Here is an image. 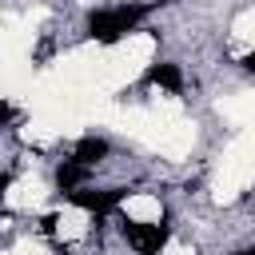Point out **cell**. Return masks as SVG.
Listing matches in <instances>:
<instances>
[{"label": "cell", "mask_w": 255, "mask_h": 255, "mask_svg": "<svg viewBox=\"0 0 255 255\" xmlns=\"http://www.w3.org/2000/svg\"><path fill=\"white\" fill-rule=\"evenodd\" d=\"M143 12H147L143 4L100 8V12H92V16H88V32H92V40H100V44H116L120 36H128V32L139 24V16H143Z\"/></svg>", "instance_id": "cell-1"}, {"label": "cell", "mask_w": 255, "mask_h": 255, "mask_svg": "<svg viewBox=\"0 0 255 255\" xmlns=\"http://www.w3.org/2000/svg\"><path fill=\"white\" fill-rule=\"evenodd\" d=\"M120 231H124V239H128L139 255H159V247L167 243V227H159V223H139V219H128Z\"/></svg>", "instance_id": "cell-2"}, {"label": "cell", "mask_w": 255, "mask_h": 255, "mask_svg": "<svg viewBox=\"0 0 255 255\" xmlns=\"http://www.w3.org/2000/svg\"><path fill=\"white\" fill-rule=\"evenodd\" d=\"M124 195H128V191H120V187H116V191H72V199H76L84 211H96V215L112 211V207H116Z\"/></svg>", "instance_id": "cell-3"}, {"label": "cell", "mask_w": 255, "mask_h": 255, "mask_svg": "<svg viewBox=\"0 0 255 255\" xmlns=\"http://www.w3.org/2000/svg\"><path fill=\"white\" fill-rule=\"evenodd\" d=\"M147 80L159 84V88H167V92H183V72H179V64H151V68H147Z\"/></svg>", "instance_id": "cell-4"}, {"label": "cell", "mask_w": 255, "mask_h": 255, "mask_svg": "<svg viewBox=\"0 0 255 255\" xmlns=\"http://www.w3.org/2000/svg\"><path fill=\"white\" fill-rule=\"evenodd\" d=\"M84 179H88V167L76 163V159H64V163L56 167V187H60V191H76Z\"/></svg>", "instance_id": "cell-5"}, {"label": "cell", "mask_w": 255, "mask_h": 255, "mask_svg": "<svg viewBox=\"0 0 255 255\" xmlns=\"http://www.w3.org/2000/svg\"><path fill=\"white\" fill-rule=\"evenodd\" d=\"M108 155V139H96V135H88V139H80L76 143V163H84V167H92V163H100Z\"/></svg>", "instance_id": "cell-6"}, {"label": "cell", "mask_w": 255, "mask_h": 255, "mask_svg": "<svg viewBox=\"0 0 255 255\" xmlns=\"http://www.w3.org/2000/svg\"><path fill=\"white\" fill-rule=\"evenodd\" d=\"M8 120H12V108H8V104H4V100H0V128H4V124H8Z\"/></svg>", "instance_id": "cell-7"}, {"label": "cell", "mask_w": 255, "mask_h": 255, "mask_svg": "<svg viewBox=\"0 0 255 255\" xmlns=\"http://www.w3.org/2000/svg\"><path fill=\"white\" fill-rule=\"evenodd\" d=\"M243 68H247V72H255V52H247V56H243Z\"/></svg>", "instance_id": "cell-8"}, {"label": "cell", "mask_w": 255, "mask_h": 255, "mask_svg": "<svg viewBox=\"0 0 255 255\" xmlns=\"http://www.w3.org/2000/svg\"><path fill=\"white\" fill-rule=\"evenodd\" d=\"M235 255H255V247H243V251H235Z\"/></svg>", "instance_id": "cell-9"}]
</instances>
